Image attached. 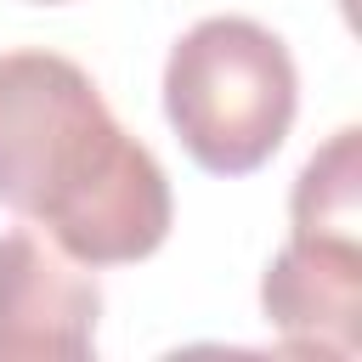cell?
Masks as SVG:
<instances>
[{"label":"cell","instance_id":"3957f363","mask_svg":"<svg viewBox=\"0 0 362 362\" xmlns=\"http://www.w3.org/2000/svg\"><path fill=\"white\" fill-rule=\"evenodd\" d=\"M102 288L45 243L34 226H11L0 238V362H51L96 351Z\"/></svg>","mask_w":362,"mask_h":362},{"label":"cell","instance_id":"5b68a950","mask_svg":"<svg viewBox=\"0 0 362 362\" xmlns=\"http://www.w3.org/2000/svg\"><path fill=\"white\" fill-rule=\"evenodd\" d=\"M294 232H328V238H362V130L345 124L317 147L294 181L288 198Z\"/></svg>","mask_w":362,"mask_h":362},{"label":"cell","instance_id":"7a4b0ae2","mask_svg":"<svg viewBox=\"0 0 362 362\" xmlns=\"http://www.w3.org/2000/svg\"><path fill=\"white\" fill-rule=\"evenodd\" d=\"M294 107V57L255 17H204L164 62V113L192 164L215 175L260 170L283 147Z\"/></svg>","mask_w":362,"mask_h":362},{"label":"cell","instance_id":"6da1fadb","mask_svg":"<svg viewBox=\"0 0 362 362\" xmlns=\"http://www.w3.org/2000/svg\"><path fill=\"white\" fill-rule=\"evenodd\" d=\"M0 204L79 266L147 260L170 238L164 164L57 51L0 57Z\"/></svg>","mask_w":362,"mask_h":362},{"label":"cell","instance_id":"277c9868","mask_svg":"<svg viewBox=\"0 0 362 362\" xmlns=\"http://www.w3.org/2000/svg\"><path fill=\"white\" fill-rule=\"evenodd\" d=\"M266 322L283 351L356 356L362 351V238L294 232L260 277Z\"/></svg>","mask_w":362,"mask_h":362},{"label":"cell","instance_id":"8992f818","mask_svg":"<svg viewBox=\"0 0 362 362\" xmlns=\"http://www.w3.org/2000/svg\"><path fill=\"white\" fill-rule=\"evenodd\" d=\"M34 6H62V0H34Z\"/></svg>","mask_w":362,"mask_h":362}]
</instances>
